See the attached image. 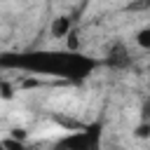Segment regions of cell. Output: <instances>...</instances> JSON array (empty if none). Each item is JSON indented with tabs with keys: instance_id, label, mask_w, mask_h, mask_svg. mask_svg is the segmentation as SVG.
<instances>
[{
	"instance_id": "5b68a950",
	"label": "cell",
	"mask_w": 150,
	"mask_h": 150,
	"mask_svg": "<svg viewBox=\"0 0 150 150\" xmlns=\"http://www.w3.org/2000/svg\"><path fill=\"white\" fill-rule=\"evenodd\" d=\"M136 45H138L141 49H148V52H150V26H145V28H141V30L136 33Z\"/></svg>"
},
{
	"instance_id": "7a4b0ae2",
	"label": "cell",
	"mask_w": 150,
	"mask_h": 150,
	"mask_svg": "<svg viewBox=\"0 0 150 150\" xmlns=\"http://www.w3.org/2000/svg\"><path fill=\"white\" fill-rule=\"evenodd\" d=\"M101 134H103L101 122L87 124L84 129L70 131L63 138H59L54 143V150H101Z\"/></svg>"
},
{
	"instance_id": "9c48e42d",
	"label": "cell",
	"mask_w": 150,
	"mask_h": 150,
	"mask_svg": "<svg viewBox=\"0 0 150 150\" xmlns=\"http://www.w3.org/2000/svg\"><path fill=\"white\" fill-rule=\"evenodd\" d=\"M143 120H148L150 122V91H148V98H145V103H143Z\"/></svg>"
},
{
	"instance_id": "8fae6325",
	"label": "cell",
	"mask_w": 150,
	"mask_h": 150,
	"mask_svg": "<svg viewBox=\"0 0 150 150\" xmlns=\"http://www.w3.org/2000/svg\"><path fill=\"white\" fill-rule=\"evenodd\" d=\"M12 138L23 141V138H26V129H14V131H12Z\"/></svg>"
},
{
	"instance_id": "3957f363",
	"label": "cell",
	"mask_w": 150,
	"mask_h": 150,
	"mask_svg": "<svg viewBox=\"0 0 150 150\" xmlns=\"http://www.w3.org/2000/svg\"><path fill=\"white\" fill-rule=\"evenodd\" d=\"M108 66H112V68H127L129 63H131V56H129V52H127V47L122 45V42H117V45H112L110 47V52H108Z\"/></svg>"
},
{
	"instance_id": "8992f818",
	"label": "cell",
	"mask_w": 150,
	"mask_h": 150,
	"mask_svg": "<svg viewBox=\"0 0 150 150\" xmlns=\"http://www.w3.org/2000/svg\"><path fill=\"white\" fill-rule=\"evenodd\" d=\"M2 148H5V150H26L23 141H16V138H12V136L2 138Z\"/></svg>"
},
{
	"instance_id": "277c9868",
	"label": "cell",
	"mask_w": 150,
	"mask_h": 150,
	"mask_svg": "<svg viewBox=\"0 0 150 150\" xmlns=\"http://www.w3.org/2000/svg\"><path fill=\"white\" fill-rule=\"evenodd\" d=\"M73 23H70V16H59L52 21V35L54 38H68L73 30Z\"/></svg>"
},
{
	"instance_id": "ba28073f",
	"label": "cell",
	"mask_w": 150,
	"mask_h": 150,
	"mask_svg": "<svg viewBox=\"0 0 150 150\" xmlns=\"http://www.w3.org/2000/svg\"><path fill=\"white\" fill-rule=\"evenodd\" d=\"M77 47H80V40L75 33H70L68 35V52H77Z\"/></svg>"
},
{
	"instance_id": "6da1fadb",
	"label": "cell",
	"mask_w": 150,
	"mask_h": 150,
	"mask_svg": "<svg viewBox=\"0 0 150 150\" xmlns=\"http://www.w3.org/2000/svg\"><path fill=\"white\" fill-rule=\"evenodd\" d=\"M5 68H21L30 73H45L54 77H63L68 82H80L89 77V73L98 66L96 59H89L80 52H26V54H7L2 56Z\"/></svg>"
},
{
	"instance_id": "30bf717a",
	"label": "cell",
	"mask_w": 150,
	"mask_h": 150,
	"mask_svg": "<svg viewBox=\"0 0 150 150\" xmlns=\"http://www.w3.org/2000/svg\"><path fill=\"white\" fill-rule=\"evenodd\" d=\"M2 98H12V87H9V82H2Z\"/></svg>"
},
{
	"instance_id": "52a82bcc",
	"label": "cell",
	"mask_w": 150,
	"mask_h": 150,
	"mask_svg": "<svg viewBox=\"0 0 150 150\" xmlns=\"http://www.w3.org/2000/svg\"><path fill=\"white\" fill-rule=\"evenodd\" d=\"M136 136H138V138H150V122H148V120H143V122L136 127Z\"/></svg>"
},
{
	"instance_id": "7c38bea8",
	"label": "cell",
	"mask_w": 150,
	"mask_h": 150,
	"mask_svg": "<svg viewBox=\"0 0 150 150\" xmlns=\"http://www.w3.org/2000/svg\"><path fill=\"white\" fill-rule=\"evenodd\" d=\"M0 150H5V148H0Z\"/></svg>"
}]
</instances>
